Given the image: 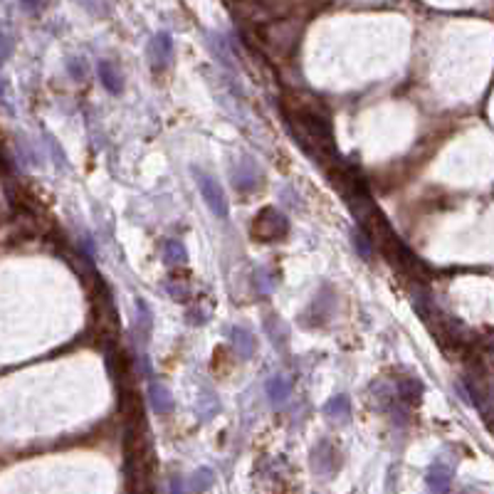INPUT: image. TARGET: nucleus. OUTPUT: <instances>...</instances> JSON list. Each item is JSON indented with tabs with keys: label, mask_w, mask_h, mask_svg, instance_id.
I'll return each instance as SVG.
<instances>
[{
	"label": "nucleus",
	"mask_w": 494,
	"mask_h": 494,
	"mask_svg": "<svg viewBox=\"0 0 494 494\" xmlns=\"http://www.w3.org/2000/svg\"><path fill=\"white\" fill-rule=\"evenodd\" d=\"M282 109L289 131L299 141V146L316 161V166H324L326 171L334 168L341 156L336 154L331 119L321 102L299 92H287L282 99Z\"/></svg>",
	"instance_id": "obj_1"
},
{
	"label": "nucleus",
	"mask_w": 494,
	"mask_h": 494,
	"mask_svg": "<svg viewBox=\"0 0 494 494\" xmlns=\"http://www.w3.org/2000/svg\"><path fill=\"white\" fill-rule=\"evenodd\" d=\"M301 25L296 20H272L257 28V38L262 40L264 50H269L277 57L292 55L299 45Z\"/></svg>",
	"instance_id": "obj_2"
},
{
	"label": "nucleus",
	"mask_w": 494,
	"mask_h": 494,
	"mask_svg": "<svg viewBox=\"0 0 494 494\" xmlns=\"http://www.w3.org/2000/svg\"><path fill=\"white\" fill-rule=\"evenodd\" d=\"M252 237L259 242H277L282 237H287L289 232V220L284 213H279L277 208H262L257 213L252 222Z\"/></svg>",
	"instance_id": "obj_3"
},
{
	"label": "nucleus",
	"mask_w": 494,
	"mask_h": 494,
	"mask_svg": "<svg viewBox=\"0 0 494 494\" xmlns=\"http://www.w3.org/2000/svg\"><path fill=\"white\" fill-rule=\"evenodd\" d=\"M193 173H195L203 200L208 203V208H210L220 220H225V218L230 215V208H227V198H225V193H222L220 183H218L210 173H205V171H193Z\"/></svg>",
	"instance_id": "obj_4"
},
{
	"label": "nucleus",
	"mask_w": 494,
	"mask_h": 494,
	"mask_svg": "<svg viewBox=\"0 0 494 494\" xmlns=\"http://www.w3.org/2000/svg\"><path fill=\"white\" fill-rule=\"evenodd\" d=\"M149 57H151V65L154 70L159 67H166L173 57V40H171L168 33H159L149 45Z\"/></svg>",
	"instance_id": "obj_5"
},
{
	"label": "nucleus",
	"mask_w": 494,
	"mask_h": 494,
	"mask_svg": "<svg viewBox=\"0 0 494 494\" xmlns=\"http://www.w3.org/2000/svg\"><path fill=\"white\" fill-rule=\"evenodd\" d=\"M210 482H213V472L210 470H200V472H195L193 477H188V480H173L171 492H173V494H198V492L205 490Z\"/></svg>",
	"instance_id": "obj_6"
},
{
	"label": "nucleus",
	"mask_w": 494,
	"mask_h": 494,
	"mask_svg": "<svg viewBox=\"0 0 494 494\" xmlns=\"http://www.w3.org/2000/svg\"><path fill=\"white\" fill-rule=\"evenodd\" d=\"M452 487V470L447 465H433L428 472V492L447 494Z\"/></svg>",
	"instance_id": "obj_7"
},
{
	"label": "nucleus",
	"mask_w": 494,
	"mask_h": 494,
	"mask_svg": "<svg viewBox=\"0 0 494 494\" xmlns=\"http://www.w3.org/2000/svg\"><path fill=\"white\" fill-rule=\"evenodd\" d=\"M232 181H235V186L240 190H252L254 186L259 183V171L257 166L252 163V161H242V163H237V168L232 171Z\"/></svg>",
	"instance_id": "obj_8"
},
{
	"label": "nucleus",
	"mask_w": 494,
	"mask_h": 494,
	"mask_svg": "<svg viewBox=\"0 0 494 494\" xmlns=\"http://www.w3.org/2000/svg\"><path fill=\"white\" fill-rule=\"evenodd\" d=\"M149 398H151V405H154L156 413L166 415V413H171V410H173V395H171V391L161 381H151Z\"/></svg>",
	"instance_id": "obj_9"
},
{
	"label": "nucleus",
	"mask_w": 494,
	"mask_h": 494,
	"mask_svg": "<svg viewBox=\"0 0 494 494\" xmlns=\"http://www.w3.org/2000/svg\"><path fill=\"white\" fill-rule=\"evenodd\" d=\"M395 393H398V398L403 400L405 405H418L420 395H423V386H420L415 378H398Z\"/></svg>",
	"instance_id": "obj_10"
},
{
	"label": "nucleus",
	"mask_w": 494,
	"mask_h": 494,
	"mask_svg": "<svg viewBox=\"0 0 494 494\" xmlns=\"http://www.w3.org/2000/svg\"><path fill=\"white\" fill-rule=\"evenodd\" d=\"M97 70H99V80H102V85L107 87V92L119 95V92H122V75L117 72V65L109 60H102Z\"/></svg>",
	"instance_id": "obj_11"
},
{
	"label": "nucleus",
	"mask_w": 494,
	"mask_h": 494,
	"mask_svg": "<svg viewBox=\"0 0 494 494\" xmlns=\"http://www.w3.org/2000/svg\"><path fill=\"white\" fill-rule=\"evenodd\" d=\"M232 346L237 348V353H240V358H249L254 353V336L249 334L247 329H232Z\"/></svg>",
	"instance_id": "obj_12"
},
{
	"label": "nucleus",
	"mask_w": 494,
	"mask_h": 494,
	"mask_svg": "<svg viewBox=\"0 0 494 494\" xmlns=\"http://www.w3.org/2000/svg\"><path fill=\"white\" fill-rule=\"evenodd\" d=\"M163 254H166V262H168V264H186V262H188V252H186V247L181 245L178 240L166 242Z\"/></svg>",
	"instance_id": "obj_13"
},
{
	"label": "nucleus",
	"mask_w": 494,
	"mask_h": 494,
	"mask_svg": "<svg viewBox=\"0 0 494 494\" xmlns=\"http://www.w3.org/2000/svg\"><path fill=\"white\" fill-rule=\"evenodd\" d=\"M326 415H331V418H341V420H348V415H351V403H348L346 395H339V398L329 400V405H326Z\"/></svg>",
	"instance_id": "obj_14"
},
{
	"label": "nucleus",
	"mask_w": 494,
	"mask_h": 494,
	"mask_svg": "<svg viewBox=\"0 0 494 494\" xmlns=\"http://www.w3.org/2000/svg\"><path fill=\"white\" fill-rule=\"evenodd\" d=\"M289 383L284 381V378H272V381L267 383V395L274 400V403H284V400L289 398Z\"/></svg>",
	"instance_id": "obj_15"
},
{
	"label": "nucleus",
	"mask_w": 494,
	"mask_h": 494,
	"mask_svg": "<svg viewBox=\"0 0 494 494\" xmlns=\"http://www.w3.org/2000/svg\"><path fill=\"white\" fill-rule=\"evenodd\" d=\"M353 245H356L358 249V254H361L363 259H371V240H368V235L366 232L358 227V230H353Z\"/></svg>",
	"instance_id": "obj_16"
},
{
	"label": "nucleus",
	"mask_w": 494,
	"mask_h": 494,
	"mask_svg": "<svg viewBox=\"0 0 494 494\" xmlns=\"http://www.w3.org/2000/svg\"><path fill=\"white\" fill-rule=\"evenodd\" d=\"M10 52H13V40L8 38V35L0 33V62H5L10 57Z\"/></svg>",
	"instance_id": "obj_17"
},
{
	"label": "nucleus",
	"mask_w": 494,
	"mask_h": 494,
	"mask_svg": "<svg viewBox=\"0 0 494 494\" xmlns=\"http://www.w3.org/2000/svg\"><path fill=\"white\" fill-rule=\"evenodd\" d=\"M70 72H72V77H75V80H82V77H85V62L72 60L70 62Z\"/></svg>",
	"instance_id": "obj_18"
},
{
	"label": "nucleus",
	"mask_w": 494,
	"mask_h": 494,
	"mask_svg": "<svg viewBox=\"0 0 494 494\" xmlns=\"http://www.w3.org/2000/svg\"><path fill=\"white\" fill-rule=\"evenodd\" d=\"M23 5L28 10H38V8H43V0H23Z\"/></svg>",
	"instance_id": "obj_19"
},
{
	"label": "nucleus",
	"mask_w": 494,
	"mask_h": 494,
	"mask_svg": "<svg viewBox=\"0 0 494 494\" xmlns=\"http://www.w3.org/2000/svg\"><path fill=\"white\" fill-rule=\"evenodd\" d=\"M0 99H3V87H0Z\"/></svg>",
	"instance_id": "obj_20"
}]
</instances>
